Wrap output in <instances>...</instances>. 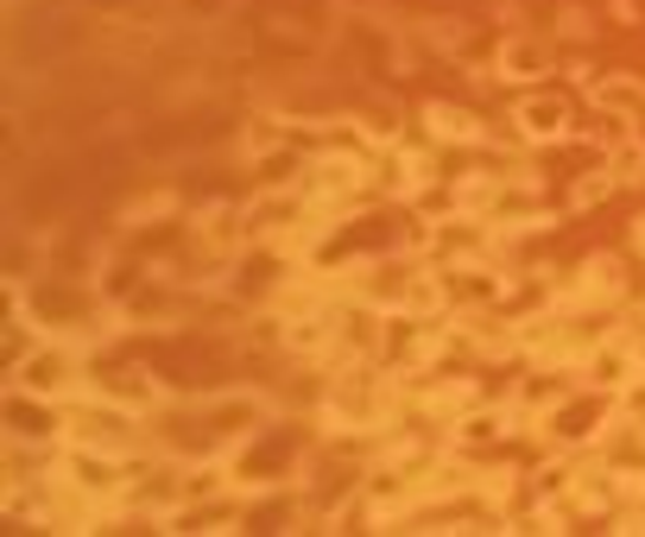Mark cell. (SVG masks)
Returning a JSON list of instances; mask_svg holds the SVG:
<instances>
[{
    "label": "cell",
    "mask_w": 645,
    "mask_h": 537,
    "mask_svg": "<svg viewBox=\"0 0 645 537\" xmlns=\"http://www.w3.org/2000/svg\"><path fill=\"white\" fill-rule=\"evenodd\" d=\"M519 133L525 139H564V127H569V102H557V96H538V102H519Z\"/></svg>",
    "instance_id": "6da1fadb"
},
{
    "label": "cell",
    "mask_w": 645,
    "mask_h": 537,
    "mask_svg": "<svg viewBox=\"0 0 645 537\" xmlns=\"http://www.w3.org/2000/svg\"><path fill=\"white\" fill-rule=\"evenodd\" d=\"M70 436H77L82 449H121V443L133 436V424L108 417V411H82L77 424H70Z\"/></svg>",
    "instance_id": "7a4b0ae2"
},
{
    "label": "cell",
    "mask_w": 645,
    "mask_h": 537,
    "mask_svg": "<svg viewBox=\"0 0 645 537\" xmlns=\"http://www.w3.org/2000/svg\"><path fill=\"white\" fill-rule=\"evenodd\" d=\"M424 127L437 133V139H449V146H475L481 139V127L468 121L463 108H424Z\"/></svg>",
    "instance_id": "3957f363"
},
{
    "label": "cell",
    "mask_w": 645,
    "mask_h": 537,
    "mask_svg": "<svg viewBox=\"0 0 645 537\" xmlns=\"http://www.w3.org/2000/svg\"><path fill=\"white\" fill-rule=\"evenodd\" d=\"M538 70H544V45H532V38H507V45H500V77L532 82Z\"/></svg>",
    "instance_id": "277c9868"
},
{
    "label": "cell",
    "mask_w": 645,
    "mask_h": 537,
    "mask_svg": "<svg viewBox=\"0 0 645 537\" xmlns=\"http://www.w3.org/2000/svg\"><path fill=\"white\" fill-rule=\"evenodd\" d=\"M20 380H26V392H57L64 385V355H38L20 367Z\"/></svg>",
    "instance_id": "5b68a950"
},
{
    "label": "cell",
    "mask_w": 645,
    "mask_h": 537,
    "mask_svg": "<svg viewBox=\"0 0 645 537\" xmlns=\"http://www.w3.org/2000/svg\"><path fill=\"white\" fill-rule=\"evenodd\" d=\"M362 183V158H323L316 165V190H355Z\"/></svg>",
    "instance_id": "8992f818"
},
{
    "label": "cell",
    "mask_w": 645,
    "mask_h": 537,
    "mask_svg": "<svg viewBox=\"0 0 645 537\" xmlns=\"http://www.w3.org/2000/svg\"><path fill=\"white\" fill-rule=\"evenodd\" d=\"M594 430H601V405H569V411H557V436H564V443L594 436Z\"/></svg>",
    "instance_id": "52a82bcc"
},
{
    "label": "cell",
    "mask_w": 645,
    "mask_h": 537,
    "mask_svg": "<svg viewBox=\"0 0 645 537\" xmlns=\"http://www.w3.org/2000/svg\"><path fill=\"white\" fill-rule=\"evenodd\" d=\"M108 392H114V399H133V405H153V399H158V385L146 380L140 367H127V373H114V380H108Z\"/></svg>",
    "instance_id": "ba28073f"
},
{
    "label": "cell",
    "mask_w": 645,
    "mask_h": 537,
    "mask_svg": "<svg viewBox=\"0 0 645 537\" xmlns=\"http://www.w3.org/2000/svg\"><path fill=\"white\" fill-rule=\"evenodd\" d=\"M589 373H594V385H620L633 373V360H626V348H601V355L589 360Z\"/></svg>",
    "instance_id": "9c48e42d"
},
{
    "label": "cell",
    "mask_w": 645,
    "mask_h": 537,
    "mask_svg": "<svg viewBox=\"0 0 645 537\" xmlns=\"http://www.w3.org/2000/svg\"><path fill=\"white\" fill-rule=\"evenodd\" d=\"M594 102H601V108H645V89H640V82H601V89H594Z\"/></svg>",
    "instance_id": "30bf717a"
},
{
    "label": "cell",
    "mask_w": 645,
    "mask_h": 537,
    "mask_svg": "<svg viewBox=\"0 0 645 537\" xmlns=\"http://www.w3.org/2000/svg\"><path fill=\"white\" fill-rule=\"evenodd\" d=\"M614 178H645V146H614Z\"/></svg>",
    "instance_id": "8fae6325"
},
{
    "label": "cell",
    "mask_w": 645,
    "mask_h": 537,
    "mask_svg": "<svg viewBox=\"0 0 645 537\" xmlns=\"http://www.w3.org/2000/svg\"><path fill=\"white\" fill-rule=\"evenodd\" d=\"M405 304H412V310H437V304H443V284H437V279H412Z\"/></svg>",
    "instance_id": "7c38bea8"
},
{
    "label": "cell",
    "mask_w": 645,
    "mask_h": 537,
    "mask_svg": "<svg viewBox=\"0 0 645 537\" xmlns=\"http://www.w3.org/2000/svg\"><path fill=\"white\" fill-rule=\"evenodd\" d=\"M608 183H614V171H608V178H589V183H576V203H601V197H608Z\"/></svg>",
    "instance_id": "4fadbf2b"
},
{
    "label": "cell",
    "mask_w": 645,
    "mask_h": 537,
    "mask_svg": "<svg viewBox=\"0 0 645 537\" xmlns=\"http://www.w3.org/2000/svg\"><path fill=\"white\" fill-rule=\"evenodd\" d=\"M640 240H645V228H640Z\"/></svg>",
    "instance_id": "5bb4252c"
}]
</instances>
